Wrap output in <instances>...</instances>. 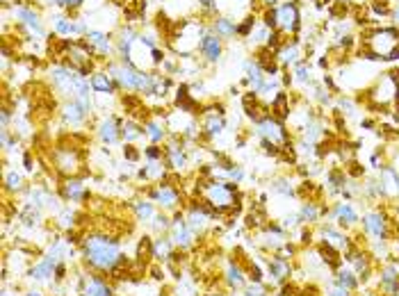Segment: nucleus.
<instances>
[{"label": "nucleus", "instance_id": "1", "mask_svg": "<svg viewBox=\"0 0 399 296\" xmlns=\"http://www.w3.org/2000/svg\"><path fill=\"white\" fill-rule=\"evenodd\" d=\"M78 251L84 269L94 273H103L110 280H119L121 273H126L128 267L133 265L131 258L124 253L121 242L114 235L103 233V230L84 233L78 239Z\"/></svg>", "mask_w": 399, "mask_h": 296}, {"label": "nucleus", "instance_id": "2", "mask_svg": "<svg viewBox=\"0 0 399 296\" xmlns=\"http://www.w3.org/2000/svg\"><path fill=\"white\" fill-rule=\"evenodd\" d=\"M197 199H201L217 216H235L242 212V192L233 180L208 178L197 185Z\"/></svg>", "mask_w": 399, "mask_h": 296}, {"label": "nucleus", "instance_id": "3", "mask_svg": "<svg viewBox=\"0 0 399 296\" xmlns=\"http://www.w3.org/2000/svg\"><path fill=\"white\" fill-rule=\"evenodd\" d=\"M78 139V135L62 137L50 153V164L60 178H80L84 171V146Z\"/></svg>", "mask_w": 399, "mask_h": 296}, {"label": "nucleus", "instance_id": "4", "mask_svg": "<svg viewBox=\"0 0 399 296\" xmlns=\"http://www.w3.org/2000/svg\"><path fill=\"white\" fill-rule=\"evenodd\" d=\"M363 60H399V28H374L365 32Z\"/></svg>", "mask_w": 399, "mask_h": 296}, {"label": "nucleus", "instance_id": "5", "mask_svg": "<svg viewBox=\"0 0 399 296\" xmlns=\"http://www.w3.org/2000/svg\"><path fill=\"white\" fill-rule=\"evenodd\" d=\"M365 103L370 109H399V69L381 73L365 92Z\"/></svg>", "mask_w": 399, "mask_h": 296}, {"label": "nucleus", "instance_id": "6", "mask_svg": "<svg viewBox=\"0 0 399 296\" xmlns=\"http://www.w3.org/2000/svg\"><path fill=\"white\" fill-rule=\"evenodd\" d=\"M361 233L368 242H390L397 237V224L383 207H370L361 214Z\"/></svg>", "mask_w": 399, "mask_h": 296}, {"label": "nucleus", "instance_id": "7", "mask_svg": "<svg viewBox=\"0 0 399 296\" xmlns=\"http://www.w3.org/2000/svg\"><path fill=\"white\" fill-rule=\"evenodd\" d=\"M263 18L265 26L269 30H276L285 41H290V37H297V32L301 30V14L295 3H283L272 9H265Z\"/></svg>", "mask_w": 399, "mask_h": 296}, {"label": "nucleus", "instance_id": "8", "mask_svg": "<svg viewBox=\"0 0 399 296\" xmlns=\"http://www.w3.org/2000/svg\"><path fill=\"white\" fill-rule=\"evenodd\" d=\"M146 196L151 201L158 205L160 212H167V214H174L178 210H182V201H185V196H182V190L178 185H171L169 180L163 182H155L153 187L146 190Z\"/></svg>", "mask_w": 399, "mask_h": 296}, {"label": "nucleus", "instance_id": "9", "mask_svg": "<svg viewBox=\"0 0 399 296\" xmlns=\"http://www.w3.org/2000/svg\"><path fill=\"white\" fill-rule=\"evenodd\" d=\"M256 135L261 137V141H267V144H272L276 148H288L293 146V137H290L288 128L283 121H278L276 116L267 114L265 119H261V121H256Z\"/></svg>", "mask_w": 399, "mask_h": 296}, {"label": "nucleus", "instance_id": "10", "mask_svg": "<svg viewBox=\"0 0 399 296\" xmlns=\"http://www.w3.org/2000/svg\"><path fill=\"white\" fill-rule=\"evenodd\" d=\"M342 258L354 269L356 276L361 278V283H368L374 276V273H376V262H374L372 253L368 251V246L363 248L361 244H354V248L347 251V253H344Z\"/></svg>", "mask_w": 399, "mask_h": 296}, {"label": "nucleus", "instance_id": "11", "mask_svg": "<svg viewBox=\"0 0 399 296\" xmlns=\"http://www.w3.org/2000/svg\"><path fill=\"white\" fill-rule=\"evenodd\" d=\"M315 230H317V239H319V242H324V244L333 246L336 251H340L342 256L347 253V251L354 248V237H351L344 228H340L338 224H333V221H322Z\"/></svg>", "mask_w": 399, "mask_h": 296}, {"label": "nucleus", "instance_id": "12", "mask_svg": "<svg viewBox=\"0 0 399 296\" xmlns=\"http://www.w3.org/2000/svg\"><path fill=\"white\" fill-rule=\"evenodd\" d=\"M222 283L229 292H244V287L249 285V273H246L244 258H235V256L226 258Z\"/></svg>", "mask_w": 399, "mask_h": 296}, {"label": "nucleus", "instance_id": "13", "mask_svg": "<svg viewBox=\"0 0 399 296\" xmlns=\"http://www.w3.org/2000/svg\"><path fill=\"white\" fill-rule=\"evenodd\" d=\"M121 116L116 114H101L99 121L94 124V135L99 137L103 146H116L121 141Z\"/></svg>", "mask_w": 399, "mask_h": 296}, {"label": "nucleus", "instance_id": "14", "mask_svg": "<svg viewBox=\"0 0 399 296\" xmlns=\"http://www.w3.org/2000/svg\"><path fill=\"white\" fill-rule=\"evenodd\" d=\"M171 216H174V224H171V230H169L167 235L171 237V242H174V246H176L178 251H190V248L197 246L199 235L194 233V230L187 226L185 214H182V210L174 212Z\"/></svg>", "mask_w": 399, "mask_h": 296}, {"label": "nucleus", "instance_id": "15", "mask_svg": "<svg viewBox=\"0 0 399 296\" xmlns=\"http://www.w3.org/2000/svg\"><path fill=\"white\" fill-rule=\"evenodd\" d=\"M376 290L381 296H399V262L388 260L376 267Z\"/></svg>", "mask_w": 399, "mask_h": 296}, {"label": "nucleus", "instance_id": "16", "mask_svg": "<svg viewBox=\"0 0 399 296\" xmlns=\"http://www.w3.org/2000/svg\"><path fill=\"white\" fill-rule=\"evenodd\" d=\"M199 121H201V135L214 139L219 137L224 130H226V116H224V105H208V107H201V114H199Z\"/></svg>", "mask_w": 399, "mask_h": 296}, {"label": "nucleus", "instance_id": "17", "mask_svg": "<svg viewBox=\"0 0 399 296\" xmlns=\"http://www.w3.org/2000/svg\"><path fill=\"white\" fill-rule=\"evenodd\" d=\"M329 216L333 219V224H338L340 228L349 230H359L361 226V212L359 207L354 205V201L342 199L338 203H333V207H329Z\"/></svg>", "mask_w": 399, "mask_h": 296}, {"label": "nucleus", "instance_id": "18", "mask_svg": "<svg viewBox=\"0 0 399 296\" xmlns=\"http://www.w3.org/2000/svg\"><path fill=\"white\" fill-rule=\"evenodd\" d=\"M165 164L169 167V171H174V173H185L187 171L190 153L185 148V139L169 137V141L165 144Z\"/></svg>", "mask_w": 399, "mask_h": 296}, {"label": "nucleus", "instance_id": "19", "mask_svg": "<svg viewBox=\"0 0 399 296\" xmlns=\"http://www.w3.org/2000/svg\"><path fill=\"white\" fill-rule=\"evenodd\" d=\"M293 260H288L283 256L278 253H267L265 258V273H267V280L274 285V287H278V285L288 283L290 278H293Z\"/></svg>", "mask_w": 399, "mask_h": 296}, {"label": "nucleus", "instance_id": "20", "mask_svg": "<svg viewBox=\"0 0 399 296\" xmlns=\"http://www.w3.org/2000/svg\"><path fill=\"white\" fill-rule=\"evenodd\" d=\"M383 192V203H399V173L393 164H386V167L376 173Z\"/></svg>", "mask_w": 399, "mask_h": 296}, {"label": "nucleus", "instance_id": "21", "mask_svg": "<svg viewBox=\"0 0 399 296\" xmlns=\"http://www.w3.org/2000/svg\"><path fill=\"white\" fill-rule=\"evenodd\" d=\"M89 112L84 109L78 101H64V105L60 107V119L64 128H82L89 121Z\"/></svg>", "mask_w": 399, "mask_h": 296}, {"label": "nucleus", "instance_id": "22", "mask_svg": "<svg viewBox=\"0 0 399 296\" xmlns=\"http://www.w3.org/2000/svg\"><path fill=\"white\" fill-rule=\"evenodd\" d=\"M58 192H60V199L67 203H82L92 199V192L84 187V182L80 178H62Z\"/></svg>", "mask_w": 399, "mask_h": 296}, {"label": "nucleus", "instance_id": "23", "mask_svg": "<svg viewBox=\"0 0 399 296\" xmlns=\"http://www.w3.org/2000/svg\"><path fill=\"white\" fill-rule=\"evenodd\" d=\"M144 135L151 144H167L171 133L167 128V119L163 114H151L146 121H144Z\"/></svg>", "mask_w": 399, "mask_h": 296}, {"label": "nucleus", "instance_id": "24", "mask_svg": "<svg viewBox=\"0 0 399 296\" xmlns=\"http://www.w3.org/2000/svg\"><path fill=\"white\" fill-rule=\"evenodd\" d=\"M84 41L89 43V48L94 50L96 57H103V60H110V55L116 50L114 39L101 30H89L87 35H84Z\"/></svg>", "mask_w": 399, "mask_h": 296}, {"label": "nucleus", "instance_id": "25", "mask_svg": "<svg viewBox=\"0 0 399 296\" xmlns=\"http://www.w3.org/2000/svg\"><path fill=\"white\" fill-rule=\"evenodd\" d=\"M297 214H299L301 226L317 228L322 224V219L329 216V207L324 203H319V201H304Z\"/></svg>", "mask_w": 399, "mask_h": 296}, {"label": "nucleus", "instance_id": "26", "mask_svg": "<svg viewBox=\"0 0 399 296\" xmlns=\"http://www.w3.org/2000/svg\"><path fill=\"white\" fill-rule=\"evenodd\" d=\"M55 262H50L46 256H41L37 262H32V267L28 269L26 278L32 283V285H46V283H53V276H55Z\"/></svg>", "mask_w": 399, "mask_h": 296}, {"label": "nucleus", "instance_id": "27", "mask_svg": "<svg viewBox=\"0 0 399 296\" xmlns=\"http://www.w3.org/2000/svg\"><path fill=\"white\" fill-rule=\"evenodd\" d=\"M267 80V73L263 71V67L256 60H249L244 64V84L249 87V92L258 96V92L263 89V84Z\"/></svg>", "mask_w": 399, "mask_h": 296}, {"label": "nucleus", "instance_id": "28", "mask_svg": "<svg viewBox=\"0 0 399 296\" xmlns=\"http://www.w3.org/2000/svg\"><path fill=\"white\" fill-rule=\"evenodd\" d=\"M12 14H14V18H18L21 23H23V26L32 32V35H37V37H46L44 26H41V18H39V14H37L32 7H14V9H12Z\"/></svg>", "mask_w": 399, "mask_h": 296}, {"label": "nucleus", "instance_id": "29", "mask_svg": "<svg viewBox=\"0 0 399 296\" xmlns=\"http://www.w3.org/2000/svg\"><path fill=\"white\" fill-rule=\"evenodd\" d=\"M199 53L203 55V60H206L208 64H217L219 57H222V53H224L222 37H219V35H212V32H208V35L201 39Z\"/></svg>", "mask_w": 399, "mask_h": 296}, {"label": "nucleus", "instance_id": "30", "mask_svg": "<svg viewBox=\"0 0 399 296\" xmlns=\"http://www.w3.org/2000/svg\"><path fill=\"white\" fill-rule=\"evenodd\" d=\"M276 60H278V64H281L283 69H288V67H295V64L304 62V55H301V46H299V41H297V39H290V41H285L283 46L278 48V53H276Z\"/></svg>", "mask_w": 399, "mask_h": 296}, {"label": "nucleus", "instance_id": "31", "mask_svg": "<svg viewBox=\"0 0 399 296\" xmlns=\"http://www.w3.org/2000/svg\"><path fill=\"white\" fill-rule=\"evenodd\" d=\"M53 30L60 37H75V35H87V26L82 21H71L67 16H55L53 18Z\"/></svg>", "mask_w": 399, "mask_h": 296}, {"label": "nucleus", "instance_id": "32", "mask_svg": "<svg viewBox=\"0 0 399 296\" xmlns=\"http://www.w3.org/2000/svg\"><path fill=\"white\" fill-rule=\"evenodd\" d=\"M137 178L148 182V185L163 182V180L169 178V167L165 162H146V167H142L137 171Z\"/></svg>", "mask_w": 399, "mask_h": 296}, {"label": "nucleus", "instance_id": "33", "mask_svg": "<svg viewBox=\"0 0 399 296\" xmlns=\"http://www.w3.org/2000/svg\"><path fill=\"white\" fill-rule=\"evenodd\" d=\"M333 283H338L340 287L349 290L351 294H356V292L361 290V278L356 276L354 269L347 265V262H342V265L336 271H333Z\"/></svg>", "mask_w": 399, "mask_h": 296}, {"label": "nucleus", "instance_id": "34", "mask_svg": "<svg viewBox=\"0 0 399 296\" xmlns=\"http://www.w3.org/2000/svg\"><path fill=\"white\" fill-rule=\"evenodd\" d=\"M89 82H92V89H94L96 94H110V96H114V94L121 92V87L116 84V80H114L107 71H96V73H92Z\"/></svg>", "mask_w": 399, "mask_h": 296}, {"label": "nucleus", "instance_id": "35", "mask_svg": "<svg viewBox=\"0 0 399 296\" xmlns=\"http://www.w3.org/2000/svg\"><path fill=\"white\" fill-rule=\"evenodd\" d=\"M174 242H171L169 235H155L153 237V262H163V265H167V262L171 260V256H174Z\"/></svg>", "mask_w": 399, "mask_h": 296}, {"label": "nucleus", "instance_id": "36", "mask_svg": "<svg viewBox=\"0 0 399 296\" xmlns=\"http://www.w3.org/2000/svg\"><path fill=\"white\" fill-rule=\"evenodd\" d=\"M3 192H5V196H18V194L28 192L23 173H18L16 169H7L5 180H3Z\"/></svg>", "mask_w": 399, "mask_h": 296}, {"label": "nucleus", "instance_id": "37", "mask_svg": "<svg viewBox=\"0 0 399 296\" xmlns=\"http://www.w3.org/2000/svg\"><path fill=\"white\" fill-rule=\"evenodd\" d=\"M158 205L148 199V196H144V199H135L133 201V214L139 224H151L153 221V216L158 214Z\"/></svg>", "mask_w": 399, "mask_h": 296}, {"label": "nucleus", "instance_id": "38", "mask_svg": "<svg viewBox=\"0 0 399 296\" xmlns=\"http://www.w3.org/2000/svg\"><path fill=\"white\" fill-rule=\"evenodd\" d=\"M142 137H146L144 135V124L124 116V121H121V141L124 144H137Z\"/></svg>", "mask_w": 399, "mask_h": 296}, {"label": "nucleus", "instance_id": "39", "mask_svg": "<svg viewBox=\"0 0 399 296\" xmlns=\"http://www.w3.org/2000/svg\"><path fill=\"white\" fill-rule=\"evenodd\" d=\"M137 39H139V35L137 32L128 26V28H121L119 30V35H116V39H114V43H116V53H119V57H128V53H131V48L137 43Z\"/></svg>", "mask_w": 399, "mask_h": 296}, {"label": "nucleus", "instance_id": "40", "mask_svg": "<svg viewBox=\"0 0 399 296\" xmlns=\"http://www.w3.org/2000/svg\"><path fill=\"white\" fill-rule=\"evenodd\" d=\"M269 112H272V116H276L278 121L285 124V119H290V114H293V105H290V94L288 92H281L278 94L272 105H269Z\"/></svg>", "mask_w": 399, "mask_h": 296}, {"label": "nucleus", "instance_id": "41", "mask_svg": "<svg viewBox=\"0 0 399 296\" xmlns=\"http://www.w3.org/2000/svg\"><path fill=\"white\" fill-rule=\"evenodd\" d=\"M317 253H319V258H322V265H327L331 271H336V269L342 265V262H344V258H342L340 251H336V248L329 246V244H324V242L317 244Z\"/></svg>", "mask_w": 399, "mask_h": 296}, {"label": "nucleus", "instance_id": "42", "mask_svg": "<svg viewBox=\"0 0 399 296\" xmlns=\"http://www.w3.org/2000/svg\"><path fill=\"white\" fill-rule=\"evenodd\" d=\"M269 187H272L274 194L285 196V199L297 196V185H293V180H290L288 175H276V178H272V182H269Z\"/></svg>", "mask_w": 399, "mask_h": 296}, {"label": "nucleus", "instance_id": "43", "mask_svg": "<svg viewBox=\"0 0 399 296\" xmlns=\"http://www.w3.org/2000/svg\"><path fill=\"white\" fill-rule=\"evenodd\" d=\"M135 258L137 262H144V267H148L151 262H153V237L144 235L142 239L137 242V251H135Z\"/></svg>", "mask_w": 399, "mask_h": 296}, {"label": "nucleus", "instance_id": "44", "mask_svg": "<svg viewBox=\"0 0 399 296\" xmlns=\"http://www.w3.org/2000/svg\"><path fill=\"white\" fill-rule=\"evenodd\" d=\"M212 28H214V35H219L222 39H229V37L237 35V26H235V21L229 18V16H219V18L212 23Z\"/></svg>", "mask_w": 399, "mask_h": 296}, {"label": "nucleus", "instance_id": "45", "mask_svg": "<svg viewBox=\"0 0 399 296\" xmlns=\"http://www.w3.org/2000/svg\"><path fill=\"white\" fill-rule=\"evenodd\" d=\"M171 224H174V216L167 214V212H158L148 226H151V230H153V235H167L171 230Z\"/></svg>", "mask_w": 399, "mask_h": 296}, {"label": "nucleus", "instance_id": "46", "mask_svg": "<svg viewBox=\"0 0 399 296\" xmlns=\"http://www.w3.org/2000/svg\"><path fill=\"white\" fill-rule=\"evenodd\" d=\"M244 265H246V273H249V283H265V269L258 265V262L253 260H244Z\"/></svg>", "mask_w": 399, "mask_h": 296}, {"label": "nucleus", "instance_id": "47", "mask_svg": "<svg viewBox=\"0 0 399 296\" xmlns=\"http://www.w3.org/2000/svg\"><path fill=\"white\" fill-rule=\"evenodd\" d=\"M146 162H165V146L163 144H148L142 148Z\"/></svg>", "mask_w": 399, "mask_h": 296}, {"label": "nucleus", "instance_id": "48", "mask_svg": "<svg viewBox=\"0 0 399 296\" xmlns=\"http://www.w3.org/2000/svg\"><path fill=\"white\" fill-rule=\"evenodd\" d=\"M58 226L62 228V230H67V233H71V228L75 226V214L71 212V207H62V210L58 212Z\"/></svg>", "mask_w": 399, "mask_h": 296}, {"label": "nucleus", "instance_id": "49", "mask_svg": "<svg viewBox=\"0 0 399 296\" xmlns=\"http://www.w3.org/2000/svg\"><path fill=\"white\" fill-rule=\"evenodd\" d=\"M293 75H295V82H301V84H308L310 82V67H308V62H299L293 67Z\"/></svg>", "mask_w": 399, "mask_h": 296}, {"label": "nucleus", "instance_id": "50", "mask_svg": "<svg viewBox=\"0 0 399 296\" xmlns=\"http://www.w3.org/2000/svg\"><path fill=\"white\" fill-rule=\"evenodd\" d=\"M281 226H283L285 233H295L297 228H301L299 214H297V212H290V214H285V216L281 219Z\"/></svg>", "mask_w": 399, "mask_h": 296}, {"label": "nucleus", "instance_id": "51", "mask_svg": "<svg viewBox=\"0 0 399 296\" xmlns=\"http://www.w3.org/2000/svg\"><path fill=\"white\" fill-rule=\"evenodd\" d=\"M142 148H137L135 144H124V158L128 160V162H133V164H137L139 160H142Z\"/></svg>", "mask_w": 399, "mask_h": 296}, {"label": "nucleus", "instance_id": "52", "mask_svg": "<svg viewBox=\"0 0 399 296\" xmlns=\"http://www.w3.org/2000/svg\"><path fill=\"white\" fill-rule=\"evenodd\" d=\"M67 278H69V262H60V265L55 267V276H53V283L62 285Z\"/></svg>", "mask_w": 399, "mask_h": 296}, {"label": "nucleus", "instance_id": "53", "mask_svg": "<svg viewBox=\"0 0 399 296\" xmlns=\"http://www.w3.org/2000/svg\"><path fill=\"white\" fill-rule=\"evenodd\" d=\"M324 296H356V294H351L349 290L340 287L338 283H331L329 287H327V292H324Z\"/></svg>", "mask_w": 399, "mask_h": 296}, {"label": "nucleus", "instance_id": "54", "mask_svg": "<svg viewBox=\"0 0 399 296\" xmlns=\"http://www.w3.org/2000/svg\"><path fill=\"white\" fill-rule=\"evenodd\" d=\"M226 175H229V180H233V182H237L240 185L242 180H244V169L242 167H237V164H233V167L226 171Z\"/></svg>", "mask_w": 399, "mask_h": 296}, {"label": "nucleus", "instance_id": "55", "mask_svg": "<svg viewBox=\"0 0 399 296\" xmlns=\"http://www.w3.org/2000/svg\"><path fill=\"white\" fill-rule=\"evenodd\" d=\"M338 107L342 109V114H354L356 112V103L351 101V98H338Z\"/></svg>", "mask_w": 399, "mask_h": 296}, {"label": "nucleus", "instance_id": "56", "mask_svg": "<svg viewBox=\"0 0 399 296\" xmlns=\"http://www.w3.org/2000/svg\"><path fill=\"white\" fill-rule=\"evenodd\" d=\"M372 167L376 169V171H381L383 167H386V160H383V155H381V150H376V153H372Z\"/></svg>", "mask_w": 399, "mask_h": 296}, {"label": "nucleus", "instance_id": "57", "mask_svg": "<svg viewBox=\"0 0 399 296\" xmlns=\"http://www.w3.org/2000/svg\"><path fill=\"white\" fill-rule=\"evenodd\" d=\"M0 296H23V294H18L16 285H14V287H9V285H3V292H0Z\"/></svg>", "mask_w": 399, "mask_h": 296}, {"label": "nucleus", "instance_id": "58", "mask_svg": "<svg viewBox=\"0 0 399 296\" xmlns=\"http://www.w3.org/2000/svg\"><path fill=\"white\" fill-rule=\"evenodd\" d=\"M23 167H26L28 173L35 171V162H32V153H26V155H23Z\"/></svg>", "mask_w": 399, "mask_h": 296}, {"label": "nucleus", "instance_id": "59", "mask_svg": "<svg viewBox=\"0 0 399 296\" xmlns=\"http://www.w3.org/2000/svg\"><path fill=\"white\" fill-rule=\"evenodd\" d=\"M23 296H44V292H39V290H35V287H30V290L23 292Z\"/></svg>", "mask_w": 399, "mask_h": 296}, {"label": "nucleus", "instance_id": "60", "mask_svg": "<svg viewBox=\"0 0 399 296\" xmlns=\"http://www.w3.org/2000/svg\"><path fill=\"white\" fill-rule=\"evenodd\" d=\"M261 3H263V7H265V9H272V7H276V0H261Z\"/></svg>", "mask_w": 399, "mask_h": 296}, {"label": "nucleus", "instance_id": "61", "mask_svg": "<svg viewBox=\"0 0 399 296\" xmlns=\"http://www.w3.org/2000/svg\"><path fill=\"white\" fill-rule=\"evenodd\" d=\"M201 296H226L224 292H217V290H214V292H206V294H201Z\"/></svg>", "mask_w": 399, "mask_h": 296}, {"label": "nucleus", "instance_id": "62", "mask_svg": "<svg viewBox=\"0 0 399 296\" xmlns=\"http://www.w3.org/2000/svg\"><path fill=\"white\" fill-rule=\"evenodd\" d=\"M397 233H399V219H397Z\"/></svg>", "mask_w": 399, "mask_h": 296}, {"label": "nucleus", "instance_id": "63", "mask_svg": "<svg viewBox=\"0 0 399 296\" xmlns=\"http://www.w3.org/2000/svg\"><path fill=\"white\" fill-rule=\"evenodd\" d=\"M322 3H327V0H322Z\"/></svg>", "mask_w": 399, "mask_h": 296}]
</instances>
